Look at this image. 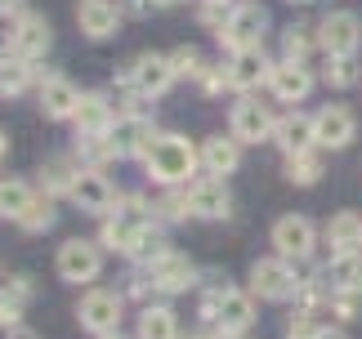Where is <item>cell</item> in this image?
I'll list each match as a JSON object with an SVG mask.
<instances>
[{
    "mask_svg": "<svg viewBox=\"0 0 362 339\" xmlns=\"http://www.w3.org/2000/svg\"><path fill=\"white\" fill-rule=\"evenodd\" d=\"M192 165H197V152H192L188 138L165 134V138H157V148L148 157V174L161 179V183H184L192 174Z\"/></svg>",
    "mask_w": 362,
    "mask_h": 339,
    "instance_id": "obj_1",
    "label": "cell"
},
{
    "mask_svg": "<svg viewBox=\"0 0 362 339\" xmlns=\"http://www.w3.org/2000/svg\"><path fill=\"white\" fill-rule=\"evenodd\" d=\"M264 9L259 5H238L224 18V27H219V40H224L228 49H259V40H264Z\"/></svg>",
    "mask_w": 362,
    "mask_h": 339,
    "instance_id": "obj_2",
    "label": "cell"
},
{
    "mask_svg": "<svg viewBox=\"0 0 362 339\" xmlns=\"http://www.w3.org/2000/svg\"><path fill=\"white\" fill-rule=\"evenodd\" d=\"M206 317H211L219 331L242 335L250 326V317H255V308H250V295H242V290H215L211 299H206Z\"/></svg>",
    "mask_w": 362,
    "mask_h": 339,
    "instance_id": "obj_3",
    "label": "cell"
},
{
    "mask_svg": "<svg viewBox=\"0 0 362 339\" xmlns=\"http://www.w3.org/2000/svg\"><path fill=\"white\" fill-rule=\"evenodd\" d=\"M250 286H255L259 299H286V295H296V273H291L286 259H259L250 268Z\"/></svg>",
    "mask_w": 362,
    "mask_h": 339,
    "instance_id": "obj_4",
    "label": "cell"
},
{
    "mask_svg": "<svg viewBox=\"0 0 362 339\" xmlns=\"http://www.w3.org/2000/svg\"><path fill=\"white\" fill-rule=\"evenodd\" d=\"M99 268H103V254H99V246H90V242H67L63 250H59V277L63 281H94L99 277Z\"/></svg>",
    "mask_w": 362,
    "mask_h": 339,
    "instance_id": "obj_5",
    "label": "cell"
},
{
    "mask_svg": "<svg viewBox=\"0 0 362 339\" xmlns=\"http://www.w3.org/2000/svg\"><path fill=\"white\" fill-rule=\"evenodd\" d=\"M175 63L170 59H161V54H144L134 67H130V85L139 94H165L170 90V81H175Z\"/></svg>",
    "mask_w": 362,
    "mask_h": 339,
    "instance_id": "obj_6",
    "label": "cell"
},
{
    "mask_svg": "<svg viewBox=\"0 0 362 339\" xmlns=\"http://www.w3.org/2000/svg\"><path fill=\"white\" fill-rule=\"evenodd\" d=\"M269 134H273V117L255 98H242V103L233 107V138H238V143H264Z\"/></svg>",
    "mask_w": 362,
    "mask_h": 339,
    "instance_id": "obj_7",
    "label": "cell"
},
{
    "mask_svg": "<svg viewBox=\"0 0 362 339\" xmlns=\"http://www.w3.org/2000/svg\"><path fill=\"white\" fill-rule=\"evenodd\" d=\"M273 246H277V254H282V259H304V254L313 250V223H309V219H296V215L277 219Z\"/></svg>",
    "mask_w": 362,
    "mask_h": 339,
    "instance_id": "obj_8",
    "label": "cell"
},
{
    "mask_svg": "<svg viewBox=\"0 0 362 339\" xmlns=\"http://www.w3.org/2000/svg\"><path fill=\"white\" fill-rule=\"evenodd\" d=\"M67 196H72V201L86 210V215H103V210L112 206V188H107V179H103L94 165H90V170H81Z\"/></svg>",
    "mask_w": 362,
    "mask_h": 339,
    "instance_id": "obj_9",
    "label": "cell"
},
{
    "mask_svg": "<svg viewBox=\"0 0 362 339\" xmlns=\"http://www.w3.org/2000/svg\"><path fill=\"white\" fill-rule=\"evenodd\" d=\"M81 326H90L94 335H107L121 326V299L107 290H94L86 295V304H81Z\"/></svg>",
    "mask_w": 362,
    "mask_h": 339,
    "instance_id": "obj_10",
    "label": "cell"
},
{
    "mask_svg": "<svg viewBox=\"0 0 362 339\" xmlns=\"http://www.w3.org/2000/svg\"><path fill=\"white\" fill-rule=\"evenodd\" d=\"M9 49L18 54V59H36V54H45L49 49V23L36 18V13L18 18V27L9 32Z\"/></svg>",
    "mask_w": 362,
    "mask_h": 339,
    "instance_id": "obj_11",
    "label": "cell"
},
{
    "mask_svg": "<svg viewBox=\"0 0 362 339\" xmlns=\"http://www.w3.org/2000/svg\"><path fill=\"white\" fill-rule=\"evenodd\" d=\"M188 201H192V215H197V219H224L228 206H233L224 179H202V183H192Z\"/></svg>",
    "mask_w": 362,
    "mask_h": 339,
    "instance_id": "obj_12",
    "label": "cell"
},
{
    "mask_svg": "<svg viewBox=\"0 0 362 339\" xmlns=\"http://www.w3.org/2000/svg\"><path fill=\"white\" fill-rule=\"evenodd\" d=\"M322 45H327V54H354L358 49V13H349V9L327 13L322 18Z\"/></svg>",
    "mask_w": 362,
    "mask_h": 339,
    "instance_id": "obj_13",
    "label": "cell"
},
{
    "mask_svg": "<svg viewBox=\"0 0 362 339\" xmlns=\"http://www.w3.org/2000/svg\"><path fill=\"white\" fill-rule=\"evenodd\" d=\"M269 81H273V94L282 98V103H300V98L309 94V85H313V76L304 72V63H300V59L277 63L273 72H269Z\"/></svg>",
    "mask_w": 362,
    "mask_h": 339,
    "instance_id": "obj_14",
    "label": "cell"
},
{
    "mask_svg": "<svg viewBox=\"0 0 362 339\" xmlns=\"http://www.w3.org/2000/svg\"><path fill=\"white\" fill-rule=\"evenodd\" d=\"M152 286L165 290V295H179V290H188L192 286V263L184 259V254H175V250H165L157 263H152Z\"/></svg>",
    "mask_w": 362,
    "mask_h": 339,
    "instance_id": "obj_15",
    "label": "cell"
},
{
    "mask_svg": "<svg viewBox=\"0 0 362 339\" xmlns=\"http://www.w3.org/2000/svg\"><path fill=\"white\" fill-rule=\"evenodd\" d=\"M313 134H317L322 148H344L354 138V117L344 107H322L313 117Z\"/></svg>",
    "mask_w": 362,
    "mask_h": 339,
    "instance_id": "obj_16",
    "label": "cell"
},
{
    "mask_svg": "<svg viewBox=\"0 0 362 339\" xmlns=\"http://www.w3.org/2000/svg\"><path fill=\"white\" fill-rule=\"evenodd\" d=\"M76 23H81L86 36H112L117 23H121V9L112 5V0H81Z\"/></svg>",
    "mask_w": 362,
    "mask_h": 339,
    "instance_id": "obj_17",
    "label": "cell"
},
{
    "mask_svg": "<svg viewBox=\"0 0 362 339\" xmlns=\"http://www.w3.org/2000/svg\"><path fill=\"white\" fill-rule=\"evenodd\" d=\"M264 76H269V63H264L259 49H233V63L224 72V81L233 90H250V85H259Z\"/></svg>",
    "mask_w": 362,
    "mask_h": 339,
    "instance_id": "obj_18",
    "label": "cell"
},
{
    "mask_svg": "<svg viewBox=\"0 0 362 339\" xmlns=\"http://www.w3.org/2000/svg\"><path fill=\"white\" fill-rule=\"evenodd\" d=\"M76 125H81V134H107L112 130V103H107L103 94H86L76 103Z\"/></svg>",
    "mask_w": 362,
    "mask_h": 339,
    "instance_id": "obj_19",
    "label": "cell"
},
{
    "mask_svg": "<svg viewBox=\"0 0 362 339\" xmlns=\"http://www.w3.org/2000/svg\"><path fill=\"white\" fill-rule=\"evenodd\" d=\"M327 281H331V290H358L362 295V254L336 250V259L327 263Z\"/></svg>",
    "mask_w": 362,
    "mask_h": 339,
    "instance_id": "obj_20",
    "label": "cell"
},
{
    "mask_svg": "<svg viewBox=\"0 0 362 339\" xmlns=\"http://www.w3.org/2000/svg\"><path fill=\"white\" fill-rule=\"evenodd\" d=\"M273 134H277V143H282L286 157H291V152H304V148H313V143H317V134H313V121H309V117H286V121H277V125H273Z\"/></svg>",
    "mask_w": 362,
    "mask_h": 339,
    "instance_id": "obj_21",
    "label": "cell"
},
{
    "mask_svg": "<svg viewBox=\"0 0 362 339\" xmlns=\"http://www.w3.org/2000/svg\"><path fill=\"white\" fill-rule=\"evenodd\" d=\"M76 103H81V94L72 90V81H63V76L45 81V90H40V107H45V117H72Z\"/></svg>",
    "mask_w": 362,
    "mask_h": 339,
    "instance_id": "obj_22",
    "label": "cell"
},
{
    "mask_svg": "<svg viewBox=\"0 0 362 339\" xmlns=\"http://www.w3.org/2000/svg\"><path fill=\"white\" fill-rule=\"evenodd\" d=\"M32 299V286H27V277H13L5 290H0V326L13 331L18 326V317H23V304Z\"/></svg>",
    "mask_w": 362,
    "mask_h": 339,
    "instance_id": "obj_23",
    "label": "cell"
},
{
    "mask_svg": "<svg viewBox=\"0 0 362 339\" xmlns=\"http://www.w3.org/2000/svg\"><path fill=\"white\" fill-rule=\"evenodd\" d=\"M327 237H331L336 250H358L362 246V219L354 215V210H340V215L327 223Z\"/></svg>",
    "mask_w": 362,
    "mask_h": 339,
    "instance_id": "obj_24",
    "label": "cell"
},
{
    "mask_svg": "<svg viewBox=\"0 0 362 339\" xmlns=\"http://www.w3.org/2000/svg\"><path fill=\"white\" fill-rule=\"evenodd\" d=\"M202 161H206L211 174H228V170H238V143H233V138H206Z\"/></svg>",
    "mask_w": 362,
    "mask_h": 339,
    "instance_id": "obj_25",
    "label": "cell"
},
{
    "mask_svg": "<svg viewBox=\"0 0 362 339\" xmlns=\"http://www.w3.org/2000/svg\"><path fill=\"white\" fill-rule=\"evenodd\" d=\"M175 335H179V321L170 308H148L139 317V339H175Z\"/></svg>",
    "mask_w": 362,
    "mask_h": 339,
    "instance_id": "obj_26",
    "label": "cell"
},
{
    "mask_svg": "<svg viewBox=\"0 0 362 339\" xmlns=\"http://www.w3.org/2000/svg\"><path fill=\"white\" fill-rule=\"evenodd\" d=\"M317 174H322V157H317L313 148L291 152V157H286V179L291 183H317Z\"/></svg>",
    "mask_w": 362,
    "mask_h": 339,
    "instance_id": "obj_27",
    "label": "cell"
},
{
    "mask_svg": "<svg viewBox=\"0 0 362 339\" xmlns=\"http://www.w3.org/2000/svg\"><path fill=\"white\" fill-rule=\"evenodd\" d=\"M32 206V188L18 179H5L0 183V215H9V219H23V210Z\"/></svg>",
    "mask_w": 362,
    "mask_h": 339,
    "instance_id": "obj_28",
    "label": "cell"
},
{
    "mask_svg": "<svg viewBox=\"0 0 362 339\" xmlns=\"http://www.w3.org/2000/svg\"><path fill=\"white\" fill-rule=\"evenodd\" d=\"M27 59H18L13 54V63H5L0 59V94H18V90H27V67H23Z\"/></svg>",
    "mask_w": 362,
    "mask_h": 339,
    "instance_id": "obj_29",
    "label": "cell"
},
{
    "mask_svg": "<svg viewBox=\"0 0 362 339\" xmlns=\"http://www.w3.org/2000/svg\"><path fill=\"white\" fill-rule=\"evenodd\" d=\"M134 259H148V263H157L161 259V254H165V237L161 232H152V223H148V228L144 232H139V242H134Z\"/></svg>",
    "mask_w": 362,
    "mask_h": 339,
    "instance_id": "obj_30",
    "label": "cell"
},
{
    "mask_svg": "<svg viewBox=\"0 0 362 339\" xmlns=\"http://www.w3.org/2000/svg\"><path fill=\"white\" fill-rule=\"evenodd\" d=\"M327 81H331V85H354V81H358L354 54H331V63H327Z\"/></svg>",
    "mask_w": 362,
    "mask_h": 339,
    "instance_id": "obj_31",
    "label": "cell"
},
{
    "mask_svg": "<svg viewBox=\"0 0 362 339\" xmlns=\"http://www.w3.org/2000/svg\"><path fill=\"white\" fill-rule=\"evenodd\" d=\"M23 228L27 232H40V228H49V223H54V210H49V201H32V206H27L23 210Z\"/></svg>",
    "mask_w": 362,
    "mask_h": 339,
    "instance_id": "obj_32",
    "label": "cell"
},
{
    "mask_svg": "<svg viewBox=\"0 0 362 339\" xmlns=\"http://www.w3.org/2000/svg\"><path fill=\"white\" fill-rule=\"evenodd\" d=\"M72 183H76V174L67 170V161H49L45 165V188L49 192H72Z\"/></svg>",
    "mask_w": 362,
    "mask_h": 339,
    "instance_id": "obj_33",
    "label": "cell"
},
{
    "mask_svg": "<svg viewBox=\"0 0 362 339\" xmlns=\"http://www.w3.org/2000/svg\"><path fill=\"white\" fill-rule=\"evenodd\" d=\"M313 49V36H309V27H291L286 32V59H300L304 63V54Z\"/></svg>",
    "mask_w": 362,
    "mask_h": 339,
    "instance_id": "obj_34",
    "label": "cell"
},
{
    "mask_svg": "<svg viewBox=\"0 0 362 339\" xmlns=\"http://www.w3.org/2000/svg\"><path fill=\"white\" fill-rule=\"evenodd\" d=\"M170 63H175V72H188V76H202V72H206V67H202V54H197V49H179Z\"/></svg>",
    "mask_w": 362,
    "mask_h": 339,
    "instance_id": "obj_35",
    "label": "cell"
},
{
    "mask_svg": "<svg viewBox=\"0 0 362 339\" xmlns=\"http://www.w3.org/2000/svg\"><path fill=\"white\" fill-rule=\"evenodd\" d=\"M309 335H313L309 313H296V317H291V326H286V339H309Z\"/></svg>",
    "mask_w": 362,
    "mask_h": 339,
    "instance_id": "obj_36",
    "label": "cell"
},
{
    "mask_svg": "<svg viewBox=\"0 0 362 339\" xmlns=\"http://www.w3.org/2000/svg\"><path fill=\"white\" fill-rule=\"evenodd\" d=\"M309 339H344V331H331V326H327V331H313Z\"/></svg>",
    "mask_w": 362,
    "mask_h": 339,
    "instance_id": "obj_37",
    "label": "cell"
},
{
    "mask_svg": "<svg viewBox=\"0 0 362 339\" xmlns=\"http://www.w3.org/2000/svg\"><path fill=\"white\" fill-rule=\"evenodd\" d=\"M9 339H40V335H36V331H23V326H13V331H9Z\"/></svg>",
    "mask_w": 362,
    "mask_h": 339,
    "instance_id": "obj_38",
    "label": "cell"
},
{
    "mask_svg": "<svg viewBox=\"0 0 362 339\" xmlns=\"http://www.w3.org/2000/svg\"><path fill=\"white\" fill-rule=\"evenodd\" d=\"M23 0H0V13H9V9H18Z\"/></svg>",
    "mask_w": 362,
    "mask_h": 339,
    "instance_id": "obj_39",
    "label": "cell"
},
{
    "mask_svg": "<svg viewBox=\"0 0 362 339\" xmlns=\"http://www.w3.org/2000/svg\"><path fill=\"white\" fill-rule=\"evenodd\" d=\"M5 148H9V138H5V134H0V161H5Z\"/></svg>",
    "mask_w": 362,
    "mask_h": 339,
    "instance_id": "obj_40",
    "label": "cell"
},
{
    "mask_svg": "<svg viewBox=\"0 0 362 339\" xmlns=\"http://www.w3.org/2000/svg\"><path fill=\"white\" fill-rule=\"evenodd\" d=\"M99 339H121V335H117V331H107V335H99Z\"/></svg>",
    "mask_w": 362,
    "mask_h": 339,
    "instance_id": "obj_41",
    "label": "cell"
},
{
    "mask_svg": "<svg viewBox=\"0 0 362 339\" xmlns=\"http://www.w3.org/2000/svg\"><path fill=\"white\" fill-rule=\"evenodd\" d=\"M157 5H179V0H157Z\"/></svg>",
    "mask_w": 362,
    "mask_h": 339,
    "instance_id": "obj_42",
    "label": "cell"
},
{
    "mask_svg": "<svg viewBox=\"0 0 362 339\" xmlns=\"http://www.w3.org/2000/svg\"><path fill=\"white\" fill-rule=\"evenodd\" d=\"M296 5H309V0H296Z\"/></svg>",
    "mask_w": 362,
    "mask_h": 339,
    "instance_id": "obj_43",
    "label": "cell"
}]
</instances>
